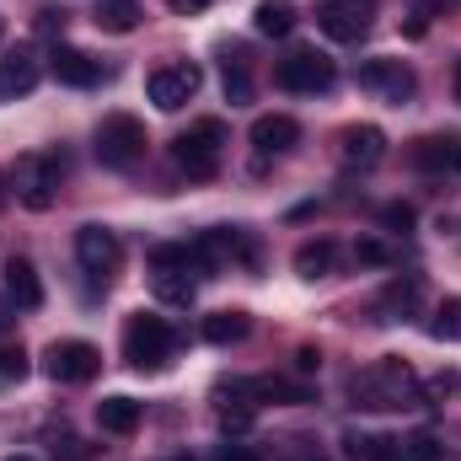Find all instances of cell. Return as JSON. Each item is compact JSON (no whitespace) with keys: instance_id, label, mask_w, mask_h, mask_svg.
I'll list each match as a JSON object with an SVG mask.
<instances>
[{"instance_id":"41","label":"cell","mask_w":461,"mask_h":461,"mask_svg":"<svg viewBox=\"0 0 461 461\" xmlns=\"http://www.w3.org/2000/svg\"><path fill=\"white\" fill-rule=\"evenodd\" d=\"M0 199H5V177H0Z\"/></svg>"},{"instance_id":"31","label":"cell","mask_w":461,"mask_h":461,"mask_svg":"<svg viewBox=\"0 0 461 461\" xmlns=\"http://www.w3.org/2000/svg\"><path fill=\"white\" fill-rule=\"evenodd\" d=\"M386 258H392V252H386L381 241H370V236H365V241H354V263H370V268H375V263H386Z\"/></svg>"},{"instance_id":"14","label":"cell","mask_w":461,"mask_h":461,"mask_svg":"<svg viewBox=\"0 0 461 461\" xmlns=\"http://www.w3.org/2000/svg\"><path fill=\"white\" fill-rule=\"evenodd\" d=\"M194 258L204 268H226V263H252L258 252H252V236L241 226H210L194 236Z\"/></svg>"},{"instance_id":"17","label":"cell","mask_w":461,"mask_h":461,"mask_svg":"<svg viewBox=\"0 0 461 461\" xmlns=\"http://www.w3.org/2000/svg\"><path fill=\"white\" fill-rule=\"evenodd\" d=\"M49 70H54L65 86H97V81H103V59H92L86 49H70V43H59V49L49 54Z\"/></svg>"},{"instance_id":"40","label":"cell","mask_w":461,"mask_h":461,"mask_svg":"<svg viewBox=\"0 0 461 461\" xmlns=\"http://www.w3.org/2000/svg\"><path fill=\"white\" fill-rule=\"evenodd\" d=\"M0 328H5V306H0Z\"/></svg>"},{"instance_id":"12","label":"cell","mask_w":461,"mask_h":461,"mask_svg":"<svg viewBox=\"0 0 461 461\" xmlns=\"http://www.w3.org/2000/svg\"><path fill=\"white\" fill-rule=\"evenodd\" d=\"M317 27L333 43H359L375 27V0H322L317 5Z\"/></svg>"},{"instance_id":"30","label":"cell","mask_w":461,"mask_h":461,"mask_svg":"<svg viewBox=\"0 0 461 461\" xmlns=\"http://www.w3.org/2000/svg\"><path fill=\"white\" fill-rule=\"evenodd\" d=\"M402 456L408 461H440V440L435 435H413V440H402Z\"/></svg>"},{"instance_id":"6","label":"cell","mask_w":461,"mask_h":461,"mask_svg":"<svg viewBox=\"0 0 461 461\" xmlns=\"http://www.w3.org/2000/svg\"><path fill=\"white\" fill-rule=\"evenodd\" d=\"M97 161L108 167V172H129L140 156H145V123L134 113H108L97 123Z\"/></svg>"},{"instance_id":"24","label":"cell","mask_w":461,"mask_h":461,"mask_svg":"<svg viewBox=\"0 0 461 461\" xmlns=\"http://www.w3.org/2000/svg\"><path fill=\"white\" fill-rule=\"evenodd\" d=\"M97 424H103L108 435H134V429H140V402H134V397H103V402H97Z\"/></svg>"},{"instance_id":"20","label":"cell","mask_w":461,"mask_h":461,"mask_svg":"<svg viewBox=\"0 0 461 461\" xmlns=\"http://www.w3.org/2000/svg\"><path fill=\"white\" fill-rule=\"evenodd\" d=\"M301 140V123L290 113H263L252 123V145H258V156H285L290 145Z\"/></svg>"},{"instance_id":"3","label":"cell","mask_w":461,"mask_h":461,"mask_svg":"<svg viewBox=\"0 0 461 461\" xmlns=\"http://www.w3.org/2000/svg\"><path fill=\"white\" fill-rule=\"evenodd\" d=\"M199 274H204V263L194 258V241H161L150 252V285L167 306H188L199 290Z\"/></svg>"},{"instance_id":"42","label":"cell","mask_w":461,"mask_h":461,"mask_svg":"<svg viewBox=\"0 0 461 461\" xmlns=\"http://www.w3.org/2000/svg\"><path fill=\"white\" fill-rule=\"evenodd\" d=\"M0 38H5V22H0Z\"/></svg>"},{"instance_id":"7","label":"cell","mask_w":461,"mask_h":461,"mask_svg":"<svg viewBox=\"0 0 461 461\" xmlns=\"http://www.w3.org/2000/svg\"><path fill=\"white\" fill-rule=\"evenodd\" d=\"M97 370H103V354L86 339H59L43 354V375L59 386H86V381H97Z\"/></svg>"},{"instance_id":"33","label":"cell","mask_w":461,"mask_h":461,"mask_svg":"<svg viewBox=\"0 0 461 461\" xmlns=\"http://www.w3.org/2000/svg\"><path fill=\"white\" fill-rule=\"evenodd\" d=\"M215 461H263V456H258L252 446H221V451H215Z\"/></svg>"},{"instance_id":"39","label":"cell","mask_w":461,"mask_h":461,"mask_svg":"<svg viewBox=\"0 0 461 461\" xmlns=\"http://www.w3.org/2000/svg\"><path fill=\"white\" fill-rule=\"evenodd\" d=\"M5 461H32V456H5Z\"/></svg>"},{"instance_id":"2","label":"cell","mask_w":461,"mask_h":461,"mask_svg":"<svg viewBox=\"0 0 461 461\" xmlns=\"http://www.w3.org/2000/svg\"><path fill=\"white\" fill-rule=\"evenodd\" d=\"M172 161H177V172H183L188 183H210V177L221 172V161H226V123H221V118L188 123V129L172 140Z\"/></svg>"},{"instance_id":"32","label":"cell","mask_w":461,"mask_h":461,"mask_svg":"<svg viewBox=\"0 0 461 461\" xmlns=\"http://www.w3.org/2000/svg\"><path fill=\"white\" fill-rule=\"evenodd\" d=\"M381 221H386L392 230H408V226H413V210H408V204H386V210H381Z\"/></svg>"},{"instance_id":"10","label":"cell","mask_w":461,"mask_h":461,"mask_svg":"<svg viewBox=\"0 0 461 461\" xmlns=\"http://www.w3.org/2000/svg\"><path fill=\"white\" fill-rule=\"evenodd\" d=\"M359 92H370V97H381V103H413V92H419V76L402 65V59H365L359 65Z\"/></svg>"},{"instance_id":"25","label":"cell","mask_w":461,"mask_h":461,"mask_svg":"<svg viewBox=\"0 0 461 461\" xmlns=\"http://www.w3.org/2000/svg\"><path fill=\"white\" fill-rule=\"evenodd\" d=\"M226 103L230 108L252 103V59H247V49H226Z\"/></svg>"},{"instance_id":"16","label":"cell","mask_w":461,"mask_h":461,"mask_svg":"<svg viewBox=\"0 0 461 461\" xmlns=\"http://www.w3.org/2000/svg\"><path fill=\"white\" fill-rule=\"evenodd\" d=\"M38 76H43V59H38V49H11L5 59H0V97H27L32 86H38Z\"/></svg>"},{"instance_id":"38","label":"cell","mask_w":461,"mask_h":461,"mask_svg":"<svg viewBox=\"0 0 461 461\" xmlns=\"http://www.w3.org/2000/svg\"><path fill=\"white\" fill-rule=\"evenodd\" d=\"M161 461H194V456H161Z\"/></svg>"},{"instance_id":"13","label":"cell","mask_w":461,"mask_h":461,"mask_svg":"<svg viewBox=\"0 0 461 461\" xmlns=\"http://www.w3.org/2000/svg\"><path fill=\"white\" fill-rule=\"evenodd\" d=\"M381 156H386V134L375 123H348L333 140V161L344 172H370V167H381Z\"/></svg>"},{"instance_id":"19","label":"cell","mask_w":461,"mask_h":461,"mask_svg":"<svg viewBox=\"0 0 461 461\" xmlns=\"http://www.w3.org/2000/svg\"><path fill=\"white\" fill-rule=\"evenodd\" d=\"M456 156H461L456 134H424V140H413V150H408V161H413L419 172H456Z\"/></svg>"},{"instance_id":"8","label":"cell","mask_w":461,"mask_h":461,"mask_svg":"<svg viewBox=\"0 0 461 461\" xmlns=\"http://www.w3.org/2000/svg\"><path fill=\"white\" fill-rule=\"evenodd\" d=\"M274 81H279L285 92H328V86L339 81V70H333V59L317 54V49H290V54L274 65Z\"/></svg>"},{"instance_id":"4","label":"cell","mask_w":461,"mask_h":461,"mask_svg":"<svg viewBox=\"0 0 461 461\" xmlns=\"http://www.w3.org/2000/svg\"><path fill=\"white\" fill-rule=\"evenodd\" d=\"M172 354H177V333H172L167 317L134 312V317L123 322V359H129L134 370H167Z\"/></svg>"},{"instance_id":"28","label":"cell","mask_w":461,"mask_h":461,"mask_svg":"<svg viewBox=\"0 0 461 461\" xmlns=\"http://www.w3.org/2000/svg\"><path fill=\"white\" fill-rule=\"evenodd\" d=\"M429 339H440V344H461V295H451V301L435 306V317H429Z\"/></svg>"},{"instance_id":"34","label":"cell","mask_w":461,"mask_h":461,"mask_svg":"<svg viewBox=\"0 0 461 461\" xmlns=\"http://www.w3.org/2000/svg\"><path fill=\"white\" fill-rule=\"evenodd\" d=\"M451 386H456V375L446 370V375H435V381L424 386V397H451Z\"/></svg>"},{"instance_id":"15","label":"cell","mask_w":461,"mask_h":461,"mask_svg":"<svg viewBox=\"0 0 461 461\" xmlns=\"http://www.w3.org/2000/svg\"><path fill=\"white\" fill-rule=\"evenodd\" d=\"M419 306H424V274H392L381 285V295L370 301L375 322H408V317H419Z\"/></svg>"},{"instance_id":"5","label":"cell","mask_w":461,"mask_h":461,"mask_svg":"<svg viewBox=\"0 0 461 461\" xmlns=\"http://www.w3.org/2000/svg\"><path fill=\"white\" fill-rule=\"evenodd\" d=\"M59 177H65V161H59L54 150H27V156H16V167H11V194H16V204H27V210H49V204L59 199Z\"/></svg>"},{"instance_id":"9","label":"cell","mask_w":461,"mask_h":461,"mask_svg":"<svg viewBox=\"0 0 461 461\" xmlns=\"http://www.w3.org/2000/svg\"><path fill=\"white\" fill-rule=\"evenodd\" d=\"M199 86H204V76H199V65H188V59L161 65V70H150V81H145V92H150V103H156L161 113L188 108V103L199 97Z\"/></svg>"},{"instance_id":"36","label":"cell","mask_w":461,"mask_h":461,"mask_svg":"<svg viewBox=\"0 0 461 461\" xmlns=\"http://www.w3.org/2000/svg\"><path fill=\"white\" fill-rule=\"evenodd\" d=\"M317 365H322V354H317V348H301V354H295V370H317Z\"/></svg>"},{"instance_id":"21","label":"cell","mask_w":461,"mask_h":461,"mask_svg":"<svg viewBox=\"0 0 461 461\" xmlns=\"http://www.w3.org/2000/svg\"><path fill=\"white\" fill-rule=\"evenodd\" d=\"M344 446H348V456H354V461H408V456H402V440H397V435H370V429H348Z\"/></svg>"},{"instance_id":"37","label":"cell","mask_w":461,"mask_h":461,"mask_svg":"<svg viewBox=\"0 0 461 461\" xmlns=\"http://www.w3.org/2000/svg\"><path fill=\"white\" fill-rule=\"evenodd\" d=\"M456 103H461V59H456Z\"/></svg>"},{"instance_id":"1","label":"cell","mask_w":461,"mask_h":461,"mask_svg":"<svg viewBox=\"0 0 461 461\" xmlns=\"http://www.w3.org/2000/svg\"><path fill=\"white\" fill-rule=\"evenodd\" d=\"M348 397H354V408H370V413H397V408H419V402H424V381H419V370H413L408 359L386 354V359H375V365L354 370Z\"/></svg>"},{"instance_id":"22","label":"cell","mask_w":461,"mask_h":461,"mask_svg":"<svg viewBox=\"0 0 461 461\" xmlns=\"http://www.w3.org/2000/svg\"><path fill=\"white\" fill-rule=\"evenodd\" d=\"M333 263H339V247H333L328 236H317V241H301V247H295V274H301V279H328V274H333Z\"/></svg>"},{"instance_id":"11","label":"cell","mask_w":461,"mask_h":461,"mask_svg":"<svg viewBox=\"0 0 461 461\" xmlns=\"http://www.w3.org/2000/svg\"><path fill=\"white\" fill-rule=\"evenodd\" d=\"M76 263L92 274V279H113L118 268H123V241H118V230L108 226H81L76 230Z\"/></svg>"},{"instance_id":"43","label":"cell","mask_w":461,"mask_h":461,"mask_svg":"<svg viewBox=\"0 0 461 461\" xmlns=\"http://www.w3.org/2000/svg\"><path fill=\"white\" fill-rule=\"evenodd\" d=\"M456 172H461V156H456Z\"/></svg>"},{"instance_id":"23","label":"cell","mask_w":461,"mask_h":461,"mask_svg":"<svg viewBox=\"0 0 461 461\" xmlns=\"http://www.w3.org/2000/svg\"><path fill=\"white\" fill-rule=\"evenodd\" d=\"M140 22H145V5H140V0H97V27H103V32H118V38H123V32H134Z\"/></svg>"},{"instance_id":"18","label":"cell","mask_w":461,"mask_h":461,"mask_svg":"<svg viewBox=\"0 0 461 461\" xmlns=\"http://www.w3.org/2000/svg\"><path fill=\"white\" fill-rule=\"evenodd\" d=\"M5 301L16 306V312H38L43 306V285H38V268L27 263V258H5Z\"/></svg>"},{"instance_id":"26","label":"cell","mask_w":461,"mask_h":461,"mask_svg":"<svg viewBox=\"0 0 461 461\" xmlns=\"http://www.w3.org/2000/svg\"><path fill=\"white\" fill-rule=\"evenodd\" d=\"M247 333H252V317H247V312H215V317H204V339L221 344V348L241 344Z\"/></svg>"},{"instance_id":"27","label":"cell","mask_w":461,"mask_h":461,"mask_svg":"<svg viewBox=\"0 0 461 461\" xmlns=\"http://www.w3.org/2000/svg\"><path fill=\"white\" fill-rule=\"evenodd\" d=\"M290 27H295V5L290 0H263L258 5V32L263 38H290Z\"/></svg>"},{"instance_id":"35","label":"cell","mask_w":461,"mask_h":461,"mask_svg":"<svg viewBox=\"0 0 461 461\" xmlns=\"http://www.w3.org/2000/svg\"><path fill=\"white\" fill-rule=\"evenodd\" d=\"M167 5H172V11H177V16H199V11H204V5H210V0H167Z\"/></svg>"},{"instance_id":"29","label":"cell","mask_w":461,"mask_h":461,"mask_svg":"<svg viewBox=\"0 0 461 461\" xmlns=\"http://www.w3.org/2000/svg\"><path fill=\"white\" fill-rule=\"evenodd\" d=\"M22 375H27V354H22V344H0V392L16 386Z\"/></svg>"}]
</instances>
